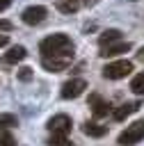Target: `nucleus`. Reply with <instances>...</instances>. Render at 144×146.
<instances>
[{
    "label": "nucleus",
    "instance_id": "f257e3e1",
    "mask_svg": "<svg viewBox=\"0 0 144 146\" xmlns=\"http://www.w3.org/2000/svg\"><path fill=\"white\" fill-rule=\"evenodd\" d=\"M39 50H41V59L43 57H73V41L66 34L57 32V34L46 36L39 43Z\"/></svg>",
    "mask_w": 144,
    "mask_h": 146
},
{
    "label": "nucleus",
    "instance_id": "f03ea898",
    "mask_svg": "<svg viewBox=\"0 0 144 146\" xmlns=\"http://www.w3.org/2000/svg\"><path fill=\"white\" fill-rule=\"evenodd\" d=\"M139 139H144V119L126 125V130L119 135V144L121 146H130V144H137Z\"/></svg>",
    "mask_w": 144,
    "mask_h": 146
},
{
    "label": "nucleus",
    "instance_id": "7ed1b4c3",
    "mask_svg": "<svg viewBox=\"0 0 144 146\" xmlns=\"http://www.w3.org/2000/svg\"><path fill=\"white\" fill-rule=\"evenodd\" d=\"M130 71H133V62L119 59V62H110V64L103 68V78H107V80H121V78H126Z\"/></svg>",
    "mask_w": 144,
    "mask_h": 146
},
{
    "label": "nucleus",
    "instance_id": "20e7f679",
    "mask_svg": "<svg viewBox=\"0 0 144 146\" xmlns=\"http://www.w3.org/2000/svg\"><path fill=\"white\" fill-rule=\"evenodd\" d=\"M85 89H87V82H85L82 78H73V80H66V82L62 84V91H59V94H62V98L71 100V98L82 96Z\"/></svg>",
    "mask_w": 144,
    "mask_h": 146
},
{
    "label": "nucleus",
    "instance_id": "39448f33",
    "mask_svg": "<svg viewBox=\"0 0 144 146\" xmlns=\"http://www.w3.org/2000/svg\"><path fill=\"white\" fill-rule=\"evenodd\" d=\"M71 116L66 114H55L53 119H48V130L53 135H69L71 132Z\"/></svg>",
    "mask_w": 144,
    "mask_h": 146
},
{
    "label": "nucleus",
    "instance_id": "423d86ee",
    "mask_svg": "<svg viewBox=\"0 0 144 146\" xmlns=\"http://www.w3.org/2000/svg\"><path fill=\"white\" fill-rule=\"evenodd\" d=\"M48 16V9L46 7H41V5H32V7H27L25 11H23V23L25 25H39L43 18Z\"/></svg>",
    "mask_w": 144,
    "mask_h": 146
},
{
    "label": "nucleus",
    "instance_id": "0eeeda50",
    "mask_svg": "<svg viewBox=\"0 0 144 146\" xmlns=\"http://www.w3.org/2000/svg\"><path fill=\"white\" fill-rule=\"evenodd\" d=\"M71 59L73 57H43L41 59V66L50 73H59V71H66L71 66Z\"/></svg>",
    "mask_w": 144,
    "mask_h": 146
},
{
    "label": "nucleus",
    "instance_id": "6e6552de",
    "mask_svg": "<svg viewBox=\"0 0 144 146\" xmlns=\"http://www.w3.org/2000/svg\"><path fill=\"white\" fill-rule=\"evenodd\" d=\"M139 107H142L139 100H135V103H121L119 107L112 110V119H114V121H126V119H128L130 114H135Z\"/></svg>",
    "mask_w": 144,
    "mask_h": 146
},
{
    "label": "nucleus",
    "instance_id": "1a4fd4ad",
    "mask_svg": "<svg viewBox=\"0 0 144 146\" xmlns=\"http://www.w3.org/2000/svg\"><path fill=\"white\" fill-rule=\"evenodd\" d=\"M89 107H91V112H94V116H96V119H101V116H107V112H112V105H110L105 98L96 96V94L89 98Z\"/></svg>",
    "mask_w": 144,
    "mask_h": 146
},
{
    "label": "nucleus",
    "instance_id": "9d476101",
    "mask_svg": "<svg viewBox=\"0 0 144 146\" xmlns=\"http://www.w3.org/2000/svg\"><path fill=\"white\" fill-rule=\"evenodd\" d=\"M130 50V43L128 41H117V43H110V46H103L101 48V57H117L121 52H128Z\"/></svg>",
    "mask_w": 144,
    "mask_h": 146
},
{
    "label": "nucleus",
    "instance_id": "9b49d317",
    "mask_svg": "<svg viewBox=\"0 0 144 146\" xmlns=\"http://www.w3.org/2000/svg\"><path fill=\"white\" fill-rule=\"evenodd\" d=\"M25 57H27V50H25L23 46H11V48L5 52L2 62H5V64H16V62H23Z\"/></svg>",
    "mask_w": 144,
    "mask_h": 146
},
{
    "label": "nucleus",
    "instance_id": "f8f14e48",
    "mask_svg": "<svg viewBox=\"0 0 144 146\" xmlns=\"http://www.w3.org/2000/svg\"><path fill=\"white\" fill-rule=\"evenodd\" d=\"M82 132L89 135V137H103V135L107 132V128L101 125V123H96V121H85V123H82Z\"/></svg>",
    "mask_w": 144,
    "mask_h": 146
},
{
    "label": "nucleus",
    "instance_id": "ddd939ff",
    "mask_svg": "<svg viewBox=\"0 0 144 146\" xmlns=\"http://www.w3.org/2000/svg\"><path fill=\"white\" fill-rule=\"evenodd\" d=\"M117 41H121V32L119 30H105V32H101V36H98V43H101V48L103 46H110V43H117Z\"/></svg>",
    "mask_w": 144,
    "mask_h": 146
},
{
    "label": "nucleus",
    "instance_id": "4468645a",
    "mask_svg": "<svg viewBox=\"0 0 144 146\" xmlns=\"http://www.w3.org/2000/svg\"><path fill=\"white\" fill-rule=\"evenodd\" d=\"M55 7H57L62 14H75V11H78V2H75V0H57Z\"/></svg>",
    "mask_w": 144,
    "mask_h": 146
},
{
    "label": "nucleus",
    "instance_id": "2eb2a0df",
    "mask_svg": "<svg viewBox=\"0 0 144 146\" xmlns=\"http://www.w3.org/2000/svg\"><path fill=\"white\" fill-rule=\"evenodd\" d=\"M130 91L137 94V96H144V73H137L130 80Z\"/></svg>",
    "mask_w": 144,
    "mask_h": 146
},
{
    "label": "nucleus",
    "instance_id": "dca6fc26",
    "mask_svg": "<svg viewBox=\"0 0 144 146\" xmlns=\"http://www.w3.org/2000/svg\"><path fill=\"white\" fill-rule=\"evenodd\" d=\"M48 146H71V141L66 139V135H53L48 139Z\"/></svg>",
    "mask_w": 144,
    "mask_h": 146
},
{
    "label": "nucleus",
    "instance_id": "f3484780",
    "mask_svg": "<svg viewBox=\"0 0 144 146\" xmlns=\"http://www.w3.org/2000/svg\"><path fill=\"white\" fill-rule=\"evenodd\" d=\"M11 125H16V116L14 114H0V130H7Z\"/></svg>",
    "mask_w": 144,
    "mask_h": 146
},
{
    "label": "nucleus",
    "instance_id": "a211bd4d",
    "mask_svg": "<svg viewBox=\"0 0 144 146\" xmlns=\"http://www.w3.org/2000/svg\"><path fill=\"white\" fill-rule=\"evenodd\" d=\"M0 146H16L14 135H11V132H7V130H2V132H0Z\"/></svg>",
    "mask_w": 144,
    "mask_h": 146
},
{
    "label": "nucleus",
    "instance_id": "6ab92c4d",
    "mask_svg": "<svg viewBox=\"0 0 144 146\" xmlns=\"http://www.w3.org/2000/svg\"><path fill=\"white\" fill-rule=\"evenodd\" d=\"M18 80L30 82V80H32V68H30V66H21V68H18Z\"/></svg>",
    "mask_w": 144,
    "mask_h": 146
},
{
    "label": "nucleus",
    "instance_id": "aec40b11",
    "mask_svg": "<svg viewBox=\"0 0 144 146\" xmlns=\"http://www.w3.org/2000/svg\"><path fill=\"white\" fill-rule=\"evenodd\" d=\"M14 25H11V21H5V18H0V32H9Z\"/></svg>",
    "mask_w": 144,
    "mask_h": 146
},
{
    "label": "nucleus",
    "instance_id": "412c9836",
    "mask_svg": "<svg viewBox=\"0 0 144 146\" xmlns=\"http://www.w3.org/2000/svg\"><path fill=\"white\" fill-rule=\"evenodd\" d=\"M7 43H9V36L0 32V48H2V46H7Z\"/></svg>",
    "mask_w": 144,
    "mask_h": 146
},
{
    "label": "nucleus",
    "instance_id": "4be33fe9",
    "mask_svg": "<svg viewBox=\"0 0 144 146\" xmlns=\"http://www.w3.org/2000/svg\"><path fill=\"white\" fill-rule=\"evenodd\" d=\"M9 5H11V0H0V11L9 9Z\"/></svg>",
    "mask_w": 144,
    "mask_h": 146
},
{
    "label": "nucleus",
    "instance_id": "5701e85b",
    "mask_svg": "<svg viewBox=\"0 0 144 146\" xmlns=\"http://www.w3.org/2000/svg\"><path fill=\"white\" fill-rule=\"evenodd\" d=\"M137 59H139V62H144V48H139V52H137Z\"/></svg>",
    "mask_w": 144,
    "mask_h": 146
},
{
    "label": "nucleus",
    "instance_id": "b1692460",
    "mask_svg": "<svg viewBox=\"0 0 144 146\" xmlns=\"http://www.w3.org/2000/svg\"><path fill=\"white\" fill-rule=\"evenodd\" d=\"M82 2H87V0H82Z\"/></svg>",
    "mask_w": 144,
    "mask_h": 146
}]
</instances>
